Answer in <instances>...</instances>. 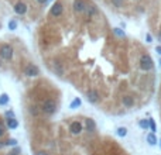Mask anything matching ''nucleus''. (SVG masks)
<instances>
[{"instance_id":"nucleus-1","label":"nucleus","mask_w":161,"mask_h":155,"mask_svg":"<svg viewBox=\"0 0 161 155\" xmlns=\"http://www.w3.org/2000/svg\"><path fill=\"white\" fill-rule=\"evenodd\" d=\"M11 9L14 10V13L28 21H38L44 17V10H45V4L47 0H6Z\"/></svg>"},{"instance_id":"nucleus-2","label":"nucleus","mask_w":161,"mask_h":155,"mask_svg":"<svg viewBox=\"0 0 161 155\" xmlns=\"http://www.w3.org/2000/svg\"><path fill=\"white\" fill-rule=\"evenodd\" d=\"M139 66H140V69L144 71V72L151 71L153 66H154V64H153V58H151L150 55H147V54H143V55L140 56V59H139Z\"/></svg>"},{"instance_id":"nucleus-3","label":"nucleus","mask_w":161,"mask_h":155,"mask_svg":"<svg viewBox=\"0 0 161 155\" xmlns=\"http://www.w3.org/2000/svg\"><path fill=\"white\" fill-rule=\"evenodd\" d=\"M121 103H123L124 107H129V109H130V107L134 106L136 100H134L133 96H123V97H121Z\"/></svg>"},{"instance_id":"nucleus-4","label":"nucleus","mask_w":161,"mask_h":155,"mask_svg":"<svg viewBox=\"0 0 161 155\" xmlns=\"http://www.w3.org/2000/svg\"><path fill=\"white\" fill-rule=\"evenodd\" d=\"M9 130H10V128L4 125V120H3V118H1V116H0V143L3 141L1 138H3V137L7 134V131H9ZM6 141H9V140H6Z\"/></svg>"},{"instance_id":"nucleus-5","label":"nucleus","mask_w":161,"mask_h":155,"mask_svg":"<svg viewBox=\"0 0 161 155\" xmlns=\"http://www.w3.org/2000/svg\"><path fill=\"white\" fill-rule=\"evenodd\" d=\"M147 143H148L150 145H156V144H157V137H156L154 133H151V134L147 135Z\"/></svg>"},{"instance_id":"nucleus-6","label":"nucleus","mask_w":161,"mask_h":155,"mask_svg":"<svg viewBox=\"0 0 161 155\" xmlns=\"http://www.w3.org/2000/svg\"><path fill=\"white\" fill-rule=\"evenodd\" d=\"M148 127L151 128V133H156L157 131V124L153 118H148Z\"/></svg>"},{"instance_id":"nucleus-7","label":"nucleus","mask_w":161,"mask_h":155,"mask_svg":"<svg viewBox=\"0 0 161 155\" xmlns=\"http://www.w3.org/2000/svg\"><path fill=\"white\" fill-rule=\"evenodd\" d=\"M139 125H140L143 130H147V128H148V120H144V118L140 120V121H139Z\"/></svg>"},{"instance_id":"nucleus-8","label":"nucleus","mask_w":161,"mask_h":155,"mask_svg":"<svg viewBox=\"0 0 161 155\" xmlns=\"http://www.w3.org/2000/svg\"><path fill=\"white\" fill-rule=\"evenodd\" d=\"M117 134H119L120 137H124V135L127 134V128H124V127H119V128H117Z\"/></svg>"},{"instance_id":"nucleus-9","label":"nucleus","mask_w":161,"mask_h":155,"mask_svg":"<svg viewBox=\"0 0 161 155\" xmlns=\"http://www.w3.org/2000/svg\"><path fill=\"white\" fill-rule=\"evenodd\" d=\"M146 39H147V42H151V41H153V37H151L150 34H147V35H146Z\"/></svg>"},{"instance_id":"nucleus-10","label":"nucleus","mask_w":161,"mask_h":155,"mask_svg":"<svg viewBox=\"0 0 161 155\" xmlns=\"http://www.w3.org/2000/svg\"><path fill=\"white\" fill-rule=\"evenodd\" d=\"M156 51H157V52H158V54L161 55V45H158V47H156Z\"/></svg>"},{"instance_id":"nucleus-11","label":"nucleus","mask_w":161,"mask_h":155,"mask_svg":"<svg viewBox=\"0 0 161 155\" xmlns=\"http://www.w3.org/2000/svg\"><path fill=\"white\" fill-rule=\"evenodd\" d=\"M158 39H160V41H161V30H160V31H158Z\"/></svg>"},{"instance_id":"nucleus-12","label":"nucleus","mask_w":161,"mask_h":155,"mask_svg":"<svg viewBox=\"0 0 161 155\" xmlns=\"http://www.w3.org/2000/svg\"><path fill=\"white\" fill-rule=\"evenodd\" d=\"M0 28H1V20H0Z\"/></svg>"},{"instance_id":"nucleus-13","label":"nucleus","mask_w":161,"mask_h":155,"mask_svg":"<svg viewBox=\"0 0 161 155\" xmlns=\"http://www.w3.org/2000/svg\"><path fill=\"white\" fill-rule=\"evenodd\" d=\"M160 147H161V140H160Z\"/></svg>"},{"instance_id":"nucleus-14","label":"nucleus","mask_w":161,"mask_h":155,"mask_svg":"<svg viewBox=\"0 0 161 155\" xmlns=\"http://www.w3.org/2000/svg\"><path fill=\"white\" fill-rule=\"evenodd\" d=\"M160 65H161V59H160Z\"/></svg>"}]
</instances>
